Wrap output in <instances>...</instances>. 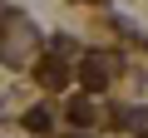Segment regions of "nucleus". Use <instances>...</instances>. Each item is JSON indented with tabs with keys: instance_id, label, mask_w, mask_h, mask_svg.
<instances>
[{
	"instance_id": "f257e3e1",
	"label": "nucleus",
	"mask_w": 148,
	"mask_h": 138,
	"mask_svg": "<svg viewBox=\"0 0 148 138\" xmlns=\"http://www.w3.org/2000/svg\"><path fill=\"white\" fill-rule=\"evenodd\" d=\"M84 84H104V69H99V59H89V69H84Z\"/></svg>"
}]
</instances>
